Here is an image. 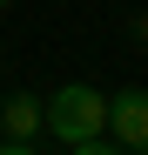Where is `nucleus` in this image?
Returning a JSON list of instances; mask_svg holds the SVG:
<instances>
[{
	"mask_svg": "<svg viewBox=\"0 0 148 155\" xmlns=\"http://www.w3.org/2000/svg\"><path fill=\"white\" fill-rule=\"evenodd\" d=\"M121 155H148V148H121Z\"/></svg>",
	"mask_w": 148,
	"mask_h": 155,
	"instance_id": "6",
	"label": "nucleus"
},
{
	"mask_svg": "<svg viewBox=\"0 0 148 155\" xmlns=\"http://www.w3.org/2000/svg\"><path fill=\"white\" fill-rule=\"evenodd\" d=\"M7 7H14V0H0V14H7Z\"/></svg>",
	"mask_w": 148,
	"mask_h": 155,
	"instance_id": "7",
	"label": "nucleus"
},
{
	"mask_svg": "<svg viewBox=\"0 0 148 155\" xmlns=\"http://www.w3.org/2000/svg\"><path fill=\"white\" fill-rule=\"evenodd\" d=\"M0 155H34V142H14V135H7V142H0Z\"/></svg>",
	"mask_w": 148,
	"mask_h": 155,
	"instance_id": "5",
	"label": "nucleus"
},
{
	"mask_svg": "<svg viewBox=\"0 0 148 155\" xmlns=\"http://www.w3.org/2000/svg\"><path fill=\"white\" fill-rule=\"evenodd\" d=\"M108 142L114 148H148V88H114L108 94Z\"/></svg>",
	"mask_w": 148,
	"mask_h": 155,
	"instance_id": "2",
	"label": "nucleus"
},
{
	"mask_svg": "<svg viewBox=\"0 0 148 155\" xmlns=\"http://www.w3.org/2000/svg\"><path fill=\"white\" fill-rule=\"evenodd\" d=\"M0 128H7L14 142H34L40 135V94H7L0 101Z\"/></svg>",
	"mask_w": 148,
	"mask_h": 155,
	"instance_id": "3",
	"label": "nucleus"
},
{
	"mask_svg": "<svg viewBox=\"0 0 148 155\" xmlns=\"http://www.w3.org/2000/svg\"><path fill=\"white\" fill-rule=\"evenodd\" d=\"M0 74H7V54H0Z\"/></svg>",
	"mask_w": 148,
	"mask_h": 155,
	"instance_id": "8",
	"label": "nucleus"
},
{
	"mask_svg": "<svg viewBox=\"0 0 148 155\" xmlns=\"http://www.w3.org/2000/svg\"><path fill=\"white\" fill-rule=\"evenodd\" d=\"M40 128L47 135H61L67 148L74 142H88V135H108V94L94 88V81H67L40 101Z\"/></svg>",
	"mask_w": 148,
	"mask_h": 155,
	"instance_id": "1",
	"label": "nucleus"
},
{
	"mask_svg": "<svg viewBox=\"0 0 148 155\" xmlns=\"http://www.w3.org/2000/svg\"><path fill=\"white\" fill-rule=\"evenodd\" d=\"M67 155H121V148H114V142H108V135H88V142H74V148H67Z\"/></svg>",
	"mask_w": 148,
	"mask_h": 155,
	"instance_id": "4",
	"label": "nucleus"
}]
</instances>
